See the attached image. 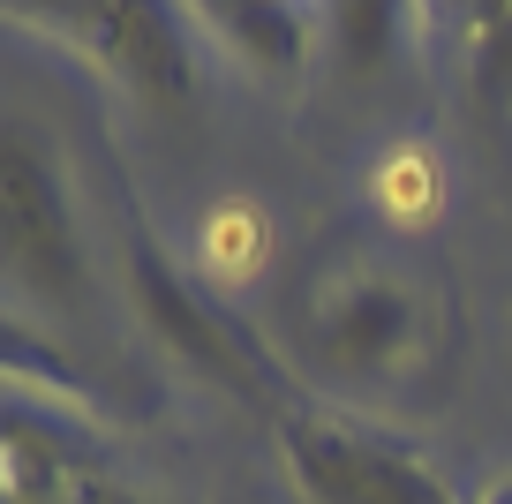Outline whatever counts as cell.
I'll return each mask as SVG.
<instances>
[{
	"label": "cell",
	"instance_id": "obj_6",
	"mask_svg": "<svg viewBox=\"0 0 512 504\" xmlns=\"http://www.w3.org/2000/svg\"><path fill=\"white\" fill-rule=\"evenodd\" d=\"M189 23L204 38H219L249 76L279 83L309 61V16L287 8V0H204V8H189Z\"/></svg>",
	"mask_w": 512,
	"mask_h": 504
},
{
	"label": "cell",
	"instance_id": "obj_1",
	"mask_svg": "<svg viewBox=\"0 0 512 504\" xmlns=\"http://www.w3.org/2000/svg\"><path fill=\"white\" fill-rule=\"evenodd\" d=\"M0 264L16 301H38L53 316L91 309V256L68 211V181L31 128H8L0 143Z\"/></svg>",
	"mask_w": 512,
	"mask_h": 504
},
{
	"label": "cell",
	"instance_id": "obj_8",
	"mask_svg": "<svg viewBox=\"0 0 512 504\" xmlns=\"http://www.w3.org/2000/svg\"><path fill=\"white\" fill-rule=\"evenodd\" d=\"M467 98L482 121L512 113V8H482L467 31Z\"/></svg>",
	"mask_w": 512,
	"mask_h": 504
},
{
	"label": "cell",
	"instance_id": "obj_5",
	"mask_svg": "<svg viewBox=\"0 0 512 504\" xmlns=\"http://www.w3.org/2000/svg\"><path fill=\"white\" fill-rule=\"evenodd\" d=\"M309 339L317 362L347 384H392L430 347V309L400 271H339L309 301Z\"/></svg>",
	"mask_w": 512,
	"mask_h": 504
},
{
	"label": "cell",
	"instance_id": "obj_9",
	"mask_svg": "<svg viewBox=\"0 0 512 504\" xmlns=\"http://www.w3.org/2000/svg\"><path fill=\"white\" fill-rule=\"evenodd\" d=\"M68 504H151V497H136V489H121V482H106V474H98V482H76V489H68Z\"/></svg>",
	"mask_w": 512,
	"mask_h": 504
},
{
	"label": "cell",
	"instance_id": "obj_7",
	"mask_svg": "<svg viewBox=\"0 0 512 504\" xmlns=\"http://www.w3.org/2000/svg\"><path fill=\"white\" fill-rule=\"evenodd\" d=\"M324 31H332V53L347 76H377L392 61V46L407 38V8H392V0H339V8H324Z\"/></svg>",
	"mask_w": 512,
	"mask_h": 504
},
{
	"label": "cell",
	"instance_id": "obj_3",
	"mask_svg": "<svg viewBox=\"0 0 512 504\" xmlns=\"http://www.w3.org/2000/svg\"><path fill=\"white\" fill-rule=\"evenodd\" d=\"M279 467L309 504H460L445 474L400 437H377L317 407L279 414Z\"/></svg>",
	"mask_w": 512,
	"mask_h": 504
},
{
	"label": "cell",
	"instance_id": "obj_10",
	"mask_svg": "<svg viewBox=\"0 0 512 504\" xmlns=\"http://www.w3.org/2000/svg\"><path fill=\"white\" fill-rule=\"evenodd\" d=\"M475 504H512V474H505V482H490V489H482Z\"/></svg>",
	"mask_w": 512,
	"mask_h": 504
},
{
	"label": "cell",
	"instance_id": "obj_2",
	"mask_svg": "<svg viewBox=\"0 0 512 504\" xmlns=\"http://www.w3.org/2000/svg\"><path fill=\"white\" fill-rule=\"evenodd\" d=\"M23 23H46L76 53H91L136 106L181 113L196 98V23L189 8L151 0H68V8H16Z\"/></svg>",
	"mask_w": 512,
	"mask_h": 504
},
{
	"label": "cell",
	"instance_id": "obj_4",
	"mask_svg": "<svg viewBox=\"0 0 512 504\" xmlns=\"http://www.w3.org/2000/svg\"><path fill=\"white\" fill-rule=\"evenodd\" d=\"M121 271H128L136 324H144L196 384H219V392H256V384H264V354H256V339L144 234V226H128Z\"/></svg>",
	"mask_w": 512,
	"mask_h": 504
}]
</instances>
